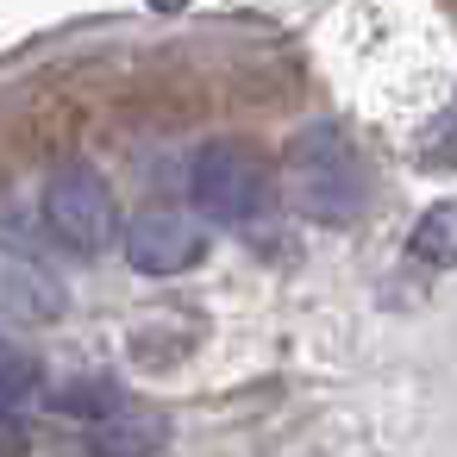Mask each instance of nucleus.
I'll return each instance as SVG.
<instances>
[{"instance_id": "nucleus-1", "label": "nucleus", "mask_w": 457, "mask_h": 457, "mask_svg": "<svg viewBox=\"0 0 457 457\" xmlns=\"http://www.w3.org/2000/svg\"><path fill=\"white\" fill-rule=\"evenodd\" d=\"M288 195L320 226H351L363 213V201H370L363 157L351 151V138L338 126H307L288 145Z\"/></svg>"}, {"instance_id": "nucleus-2", "label": "nucleus", "mask_w": 457, "mask_h": 457, "mask_svg": "<svg viewBox=\"0 0 457 457\" xmlns=\"http://www.w3.org/2000/svg\"><path fill=\"white\" fill-rule=\"evenodd\" d=\"M188 201L201 220L245 232L270 213V170L245 145H201L195 170H188Z\"/></svg>"}, {"instance_id": "nucleus-3", "label": "nucleus", "mask_w": 457, "mask_h": 457, "mask_svg": "<svg viewBox=\"0 0 457 457\" xmlns=\"http://www.w3.org/2000/svg\"><path fill=\"white\" fill-rule=\"evenodd\" d=\"M113 220H120V207H113V188H107L101 170L70 163V170H57L45 182V226L70 251H107L113 245Z\"/></svg>"}, {"instance_id": "nucleus-4", "label": "nucleus", "mask_w": 457, "mask_h": 457, "mask_svg": "<svg viewBox=\"0 0 457 457\" xmlns=\"http://www.w3.org/2000/svg\"><path fill=\"white\" fill-rule=\"evenodd\" d=\"M201 251H207V232H201V220H188V213L151 207V213H138V220L126 226V263H132L138 276H182V270L201 263Z\"/></svg>"}, {"instance_id": "nucleus-5", "label": "nucleus", "mask_w": 457, "mask_h": 457, "mask_svg": "<svg viewBox=\"0 0 457 457\" xmlns=\"http://www.w3.org/2000/svg\"><path fill=\"white\" fill-rule=\"evenodd\" d=\"M70 313V282L38 263L32 251L0 245V320H26V326H51Z\"/></svg>"}, {"instance_id": "nucleus-6", "label": "nucleus", "mask_w": 457, "mask_h": 457, "mask_svg": "<svg viewBox=\"0 0 457 457\" xmlns=\"http://www.w3.org/2000/svg\"><path fill=\"white\" fill-rule=\"evenodd\" d=\"M163 445H170V420L163 413H145V407L113 401L107 413L88 420V451L95 457H157Z\"/></svg>"}, {"instance_id": "nucleus-7", "label": "nucleus", "mask_w": 457, "mask_h": 457, "mask_svg": "<svg viewBox=\"0 0 457 457\" xmlns=\"http://www.w3.org/2000/svg\"><path fill=\"white\" fill-rule=\"evenodd\" d=\"M451 201H438L420 226H413V238H407V257L413 263H426V270H451Z\"/></svg>"}, {"instance_id": "nucleus-8", "label": "nucleus", "mask_w": 457, "mask_h": 457, "mask_svg": "<svg viewBox=\"0 0 457 457\" xmlns=\"http://www.w3.org/2000/svg\"><path fill=\"white\" fill-rule=\"evenodd\" d=\"M38 395V357L0 338V407H26Z\"/></svg>"}, {"instance_id": "nucleus-9", "label": "nucleus", "mask_w": 457, "mask_h": 457, "mask_svg": "<svg viewBox=\"0 0 457 457\" xmlns=\"http://www.w3.org/2000/svg\"><path fill=\"white\" fill-rule=\"evenodd\" d=\"M26 451H32L26 420H13V407H0V457H26Z\"/></svg>"}]
</instances>
